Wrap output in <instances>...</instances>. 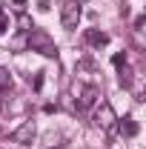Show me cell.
Segmentation results:
<instances>
[{
    "label": "cell",
    "mask_w": 146,
    "mask_h": 149,
    "mask_svg": "<svg viewBox=\"0 0 146 149\" xmlns=\"http://www.w3.org/2000/svg\"><path fill=\"white\" fill-rule=\"evenodd\" d=\"M12 83H15V80H12V74L6 72V69H0V92H9V89H12Z\"/></svg>",
    "instance_id": "8"
},
{
    "label": "cell",
    "mask_w": 146,
    "mask_h": 149,
    "mask_svg": "<svg viewBox=\"0 0 146 149\" xmlns=\"http://www.w3.org/2000/svg\"><path fill=\"white\" fill-rule=\"evenodd\" d=\"M26 43H29V49H32V52H40V55H46V57H57L55 40L49 37V32H43V29H29Z\"/></svg>",
    "instance_id": "1"
},
{
    "label": "cell",
    "mask_w": 146,
    "mask_h": 149,
    "mask_svg": "<svg viewBox=\"0 0 146 149\" xmlns=\"http://www.w3.org/2000/svg\"><path fill=\"white\" fill-rule=\"evenodd\" d=\"M120 132L132 138V135H138V123H135L132 118H123V123H120Z\"/></svg>",
    "instance_id": "7"
},
{
    "label": "cell",
    "mask_w": 146,
    "mask_h": 149,
    "mask_svg": "<svg viewBox=\"0 0 146 149\" xmlns=\"http://www.w3.org/2000/svg\"><path fill=\"white\" fill-rule=\"evenodd\" d=\"M120 83H123V86H129V83H132V69H129L126 63L120 66Z\"/></svg>",
    "instance_id": "9"
},
{
    "label": "cell",
    "mask_w": 146,
    "mask_h": 149,
    "mask_svg": "<svg viewBox=\"0 0 146 149\" xmlns=\"http://www.w3.org/2000/svg\"><path fill=\"white\" fill-rule=\"evenodd\" d=\"M12 3H15L17 9H23V6H26V0H12Z\"/></svg>",
    "instance_id": "13"
},
{
    "label": "cell",
    "mask_w": 146,
    "mask_h": 149,
    "mask_svg": "<svg viewBox=\"0 0 146 149\" xmlns=\"http://www.w3.org/2000/svg\"><path fill=\"white\" fill-rule=\"evenodd\" d=\"M112 63H115V66H117V69H120V66H123V63H126V55H115V57H112Z\"/></svg>",
    "instance_id": "11"
},
{
    "label": "cell",
    "mask_w": 146,
    "mask_h": 149,
    "mask_svg": "<svg viewBox=\"0 0 146 149\" xmlns=\"http://www.w3.org/2000/svg\"><path fill=\"white\" fill-rule=\"evenodd\" d=\"M80 15H83V9H80V0H63V6H60V23H63V29H77V23H80Z\"/></svg>",
    "instance_id": "2"
},
{
    "label": "cell",
    "mask_w": 146,
    "mask_h": 149,
    "mask_svg": "<svg viewBox=\"0 0 146 149\" xmlns=\"http://www.w3.org/2000/svg\"><path fill=\"white\" fill-rule=\"evenodd\" d=\"M95 103H97V89H95V86H86V89L80 92V109H89Z\"/></svg>",
    "instance_id": "5"
},
{
    "label": "cell",
    "mask_w": 146,
    "mask_h": 149,
    "mask_svg": "<svg viewBox=\"0 0 146 149\" xmlns=\"http://www.w3.org/2000/svg\"><path fill=\"white\" fill-rule=\"evenodd\" d=\"M115 120H117V115H115V109H112L109 103H100V106L95 109V126H100V129H112Z\"/></svg>",
    "instance_id": "4"
},
{
    "label": "cell",
    "mask_w": 146,
    "mask_h": 149,
    "mask_svg": "<svg viewBox=\"0 0 146 149\" xmlns=\"http://www.w3.org/2000/svg\"><path fill=\"white\" fill-rule=\"evenodd\" d=\"M35 135H37L35 120H23V123H20L9 138H12V143H23V146H26V143H32V141H35Z\"/></svg>",
    "instance_id": "3"
},
{
    "label": "cell",
    "mask_w": 146,
    "mask_h": 149,
    "mask_svg": "<svg viewBox=\"0 0 146 149\" xmlns=\"http://www.w3.org/2000/svg\"><path fill=\"white\" fill-rule=\"evenodd\" d=\"M86 40H89L92 46H106V43H109V35H106V32H95V29H92V32H86Z\"/></svg>",
    "instance_id": "6"
},
{
    "label": "cell",
    "mask_w": 146,
    "mask_h": 149,
    "mask_svg": "<svg viewBox=\"0 0 146 149\" xmlns=\"http://www.w3.org/2000/svg\"><path fill=\"white\" fill-rule=\"evenodd\" d=\"M6 26H9V17H6V15H3V12H0V35H3V32H6Z\"/></svg>",
    "instance_id": "12"
},
{
    "label": "cell",
    "mask_w": 146,
    "mask_h": 149,
    "mask_svg": "<svg viewBox=\"0 0 146 149\" xmlns=\"http://www.w3.org/2000/svg\"><path fill=\"white\" fill-rule=\"evenodd\" d=\"M60 141H63V135H55V132H52V135H46V146H49V149L60 146Z\"/></svg>",
    "instance_id": "10"
}]
</instances>
